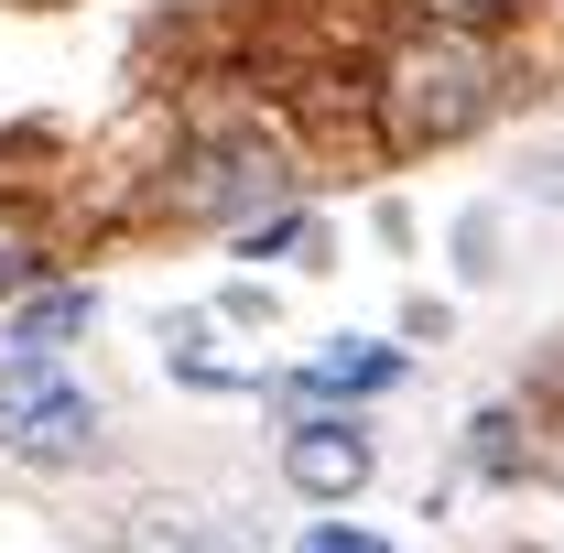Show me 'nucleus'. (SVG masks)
Wrapping results in <instances>:
<instances>
[{
	"label": "nucleus",
	"instance_id": "obj_1",
	"mask_svg": "<svg viewBox=\"0 0 564 553\" xmlns=\"http://www.w3.org/2000/svg\"><path fill=\"white\" fill-rule=\"evenodd\" d=\"M489 98H499V55L467 22H413V33L369 66V109H380V141H391V152H434V141L478 131Z\"/></svg>",
	"mask_w": 564,
	"mask_h": 553
},
{
	"label": "nucleus",
	"instance_id": "obj_2",
	"mask_svg": "<svg viewBox=\"0 0 564 553\" xmlns=\"http://www.w3.org/2000/svg\"><path fill=\"white\" fill-rule=\"evenodd\" d=\"M87 445H98V402L76 391L44 347H11V358H0V456H22V467H76Z\"/></svg>",
	"mask_w": 564,
	"mask_h": 553
},
{
	"label": "nucleus",
	"instance_id": "obj_3",
	"mask_svg": "<svg viewBox=\"0 0 564 553\" xmlns=\"http://www.w3.org/2000/svg\"><path fill=\"white\" fill-rule=\"evenodd\" d=\"M272 196H282L272 141H207L185 163V185H174V217H261Z\"/></svg>",
	"mask_w": 564,
	"mask_h": 553
},
{
	"label": "nucleus",
	"instance_id": "obj_4",
	"mask_svg": "<svg viewBox=\"0 0 564 553\" xmlns=\"http://www.w3.org/2000/svg\"><path fill=\"white\" fill-rule=\"evenodd\" d=\"M369 467H380V445H369L358 423H337V413H304L282 434V478L304 488V499H358Z\"/></svg>",
	"mask_w": 564,
	"mask_h": 553
},
{
	"label": "nucleus",
	"instance_id": "obj_5",
	"mask_svg": "<svg viewBox=\"0 0 564 553\" xmlns=\"http://www.w3.org/2000/svg\"><path fill=\"white\" fill-rule=\"evenodd\" d=\"M391 380H402V347H326V358L304 369V391H348V402L391 391Z\"/></svg>",
	"mask_w": 564,
	"mask_h": 553
},
{
	"label": "nucleus",
	"instance_id": "obj_6",
	"mask_svg": "<svg viewBox=\"0 0 564 553\" xmlns=\"http://www.w3.org/2000/svg\"><path fill=\"white\" fill-rule=\"evenodd\" d=\"M87 315H98V293H33V304L11 315V347H44V358H55V347L87 326Z\"/></svg>",
	"mask_w": 564,
	"mask_h": 553
},
{
	"label": "nucleus",
	"instance_id": "obj_7",
	"mask_svg": "<svg viewBox=\"0 0 564 553\" xmlns=\"http://www.w3.org/2000/svg\"><path fill=\"white\" fill-rule=\"evenodd\" d=\"M22 282H33V228L0 207V293H22Z\"/></svg>",
	"mask_w": 564,
	"mask_h": 553
},
{
	"label": "nucleus",
	"instance_id": "obj_8",
	"mask_svg": "<svg viewBox=\"0 0 564 553\" xmlns=\"http://www.w3.org/2000/svg\"><path fill=\"white\" fill-rule=\"evenodd\" d=\"M293 553H391V543H380V532H348V521H315Z\"/></svg>",
	"mask_w": 564,
	"mask_h": 553
},
{
	"label": "nucleus",
	"instance_id": "obj_9",
	"mask_svg": "<svg viewBox=\"0 0 564 553\" xmlns=\"http://www.w3.org/2000/svg\"><path fill=\"white\" fill-rule=\"evenodd\" d=\"M456 11H510V0H456Z\"/></svg>",
	"mask_w": 564,
	"mask_h": 553
}]
</instances>
